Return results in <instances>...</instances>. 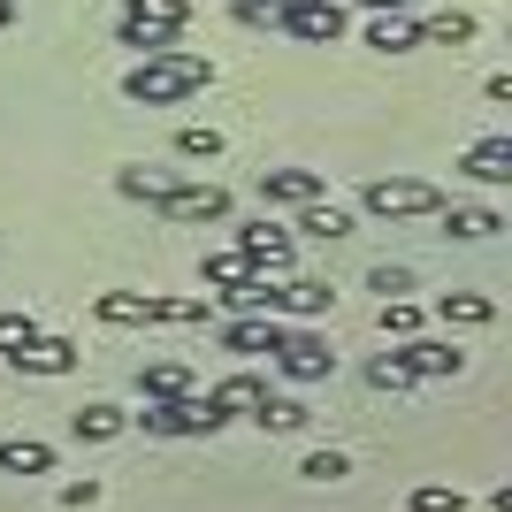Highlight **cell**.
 I'll list each match as a JSON object with an SVG mask.
<instances>
[{
  "label": "cell",
  "mask_w": 512,
  "mask_h": 512,
  "mask_svg": "<svg viewBox=\"0 0 512 512\" xmlns=\"http://www.w3.org/2000/svg\"><path fill=\"white\" fill-rule=\"evenodd\" d=\"M161 321H176V329H199V321H214V299H161Z\"/></svg>",
  "instance_id": "obj_33"
},
{
  "label": "cell",
  "mask_w": 512,
  "mask_h": 512,
  "mask_svg": "<svg viewBox=\"0 0 512 512\" xmlns=\"http://www.w3.org/2000/svg\"><path fill=\"white\" fill-rule=\"evenodd\" d=\"M199 276H207L214 291H237V283H253L260 268H253L245 253H237V245H230V253H207V260H199Z\"/></svg>",
  "instance_id": "obj_23"
},
{
  "label": "cell",
  "mask_w": 512,
  "mask_h": 512,
  "mask_svg": "<svg viewBox=\"0 0 512 512\" xmlns=\"http://www.w3.org/2000/svg\"><path fill=\"white\" fill-rule=\"evenodd\" d=\"M375 321H383V337H413V329H421V306H413V299H383Z\"/></svg>",
  "instance_id": "obj_31"
},
{
  "label": "cell",
  "mask_w": 512,
  "mask_h": 512,
  "mask_svg": "<svg viewBox=\"0 0 512 512\" xmlns=\"http://www.w3.org/2000/svg\"><path fill=\"white\" fill-rule=\"evenodd\" d=\"M337 306V291L321 276H291V283H276V314H299V321H314V314H329Z\"/></svg>",
  "instance_id": "obj_14"
},
{
  "label": "cell",
  "mask_w": 512,
  "mask_h": 512,
  "mask_svg": "<svg viewBox=\"0 0 512 512\" xmlns=\"http://www.w3.org/2000/svg\"><path fill=\"white\" fill-rule=\"evenodd\" d=\"M436 214H444V237H459V245H482V237L505 230L497 207H436Z\"/></svg>",
  "instance_id": "obj_19"
},
{
  "label": "cell",
  "mask_w": 512,
  "mask_h": 512,
  "mask_svg": "<svg viewBox=\"0 0 512 512\" xmlns=\"http://www.w3.org/2000/svg\"><path fill=\"white\" fill-rule=\"evenodd\" d=\"M31 337H39V321H31V314H0V360H8V352H23Z\"/></svg>",
  "instance_id": "obj_34"
},
{
  "label": "cell",
  "mask_w": 512,
  "mask_h": 512,
  "mask_svg": "<svg viewBox=\"0 0 512 512\" xmlns=\"http://www.w3.org/2000/svg\"><path fill=\"white\" fill-rule=\"evenodd\" d=\"M237 253L253 260L260 276H283V268H291V230H276V222H245V230H237Z\"/></svg>",
  "instance_id": "obj_10"
},
{
  "label": "cell",
  "mask_w": 512,
  "mask_h": 512,
  "mask_svg": "<svg viewBox=\"0 0 512 512\" xmlns=\"http://www.w3.org/2000/svg\"><path fill=\"white\" fill-rule=\"evenodd\" d=\"M138 390L146 398H184V390H199V375L184 360H153V367H138Z\"/></svg>",
  "instance_id": "obj_21"
},
{
  "label": "cell",
  "mask_w": 512,
  "mask_h": 512,
  "mask_svg": "<svg viewBox=\"0 0 512 512\" xmlns=\"http://www.w3.org/2000/svg\"><path fill=\"white\" fill-rule=\"evenodd\" d=\"M276 31L314 39V46H337L344 39V8L337 0H291V8H276Z\"/></svg>",
  "instance_id": "obj_6"
},
{
  "label": "cell",
  "mask_w": 512,
  "mask_h": 512,
  "mask_svg": "<svg viewBox=\"0 0 512 512\" xmlns=\"http://www.w3.org/2000/svg\"><path fill=\"white\" fill-rule=\"evenodd\" d=\"M54 467V444L39 436H0V474H46Z\"/></svg>",
  "instance_id": "obj_20"
},
{
  "label": "cell",
  "mask_w": 512,
  "mask_h": 512,
  "mask_svg": "<svg viewBox=\"0 0 512 512\" xmlns=\"http://www.w3.org/2000/svg\"><path fill=\"white\" fill-rule=\"evenodd\" d=\"M436 314H444V329H490V321H497V299H482V291H444V299H436Z\"/></svg>",
  "instance_id": "obj_17"
},
{
  "label": "cell",
  "mask_w": 512,
  "mask_h": 512,
  "mask_svg": "<svg viewBox=\"0 0 512 512\" xmlns=\"http://www.w3.org/2000/svg\"><path fill=\"white\" fill-rule=\"evenodd\" d=\"M459 176H474V184H512V138H474V146L459 153Z\"/></svg>",
  "instance_id": "obj_13"
},
{
  "label": "cell",
  "mask_w": 512,
  "mask_h": 512,
  "mask_svg": "<svg viewBox=\"0 0 512 512\" xmlns=\"http://www.w3.org/2000/svg\"><path fill=\"white\" fill-rule=\"evenodd\" d=\"M222 421H230V413L214 406V398H199V390H184V398H146V413H138L146 436H214Z\"/></svg>",
  "instance_id": "obj_4"
},
{
  "label": "cell",
  "mask_w": 512,
  "mask_h": 512,
  "mask_svg": "<svg viewBox=\"0 0 512 512\" xmlns=\"http://www.w3.org/2000/svg\"><path fill=\"white\" fill-rule=\"evenodd\" d=\"M192 23V8L184 0H123V16H115V31H123V46H138V54H161V46H176V31Z\"/></svg>",
  "instance_id": "obj_2"
},
{
  "label": "cell",
  "mask_w": 512,
  "mask_h": 512,
  "mask_svg": "<svg viewBox=\"0 0 512 512\" xmlns=\"http://www.w3.org/2000/svg\"><path fill=\"white\" fill-rule=\"evenodd\" d=\"M367 16H413V8H421V0H360Z\"/></svg>",
  "instance_id": "obj_37"
},
{
  "label": "cell",
  "mask_w": 512,
  "mask_h": 512,
  "mask_svg": "<svg viewBox=\"0 0 512 512\" xmlns=\"http://www.w3.org/2000/svg\"><path fill=\"white\" fill-rule=\"evenodd\" d=\"M8 23H16V0H0V31H8Z\"/></svg>",
  "instance_id": "obj_38"
},
{
  "label": "cell",
  "mask_w": 512,
  "mask_h": 512,
  "mask_svg": "<svg viewBox=\"0 0 512 512\" xmlns=\"http://www.w3.org/2000/svg\"><path fill=\"white\" fill-rule=\"evenodd\" d=\"M299 230L306 237H352V214L329 207V199H306V207H299Z\"/></svg>",
  "instance_id": "obj_27"
},
{
  "label": "cell",
  "mask_w": 512,
  "mask_h": 512,
  "mask_svg": "<svg viewBox=\"0 0 512 512\" xmlns=\"http://www.w3.org/2000/svg\"><path fill=\"white\" fill-rule=\"evenodd\" d=\"M406 360H413V375H467V352L451 337H406Z\"/></svg>",
  "instance_id": "obj_15"
},
{
  "label": "cell",
  "mask_w": 512,
  "mask_h": 512,
  "mask_svg": "<svg viewBox=\"0 0 512 512\" xmlns=\"http://www.w3.org/2000/svg\"><path fill=\"white\" fill-rule=\"evenodd\" d=\"M406 505H413V512H467V497H459V490H444V482H421V490H413Z\"/></svg>",
  "instance_id": "obj_32"
},
{
  "label": "cell",
  "mask_w": 512,
  "mask_h": 512,
  "mask_svg": "<svg viewBox=\"0 0 512 512\" xmlns=\"http://www.w3.org/2000/svg\"><path fill=\"white\" fill-rule=\"evenodd\" d=\"M62 505L69 512H92V505H100V482H92V474H85V482H62Z\"/></svg>",
  "instance_id": "obj_35"
},
{
  "label": "cell",
  "mask_w": 512,
  "mask_h": 512,
  "mask_svg": "<svg viewBox=\"0 0 512 512\" xmlns=\"http://www.w3.org/2000/svg\"><path fill=\"white\" fill-rule=\"evenodd\" d=\"M207 398H214L222 413H253L260 398H268V383H260V375H230V383H214Z\"/></svg>",
  "instance_id": "obj_25"
},
{
  "label": "cell",
  "mask_w": 512,
  "mask_h": 512,
  "mask_svg": "<svg viewBox=\"0 0 512 512\" xmlns=\"http://www.w3.org/2000/svg\"><path fill=\"white\" fill-rule=\"evenodd\" d=\"M253 421L268 428V436H299V428L314 421V406H306V398H276V390H268V398L253 406Z\"/></svg>",
  "instance_id": "obj_18"
},
{
  "label": "cell",
  "mask_w": 512,
  "mask_h": 512,
  "mask_svg": "<svg viewBox=\"0 0 512 512\" xmlns=\"http://www.w3.org/2000/svg\"><path fill=\"white\" fill-rule=\"evenodd\" d=\"M207 77H214L207 54L161 46V54H146V62H130L123 100H138V107H176V100H192V92H207Z\"/></svg>",
  "instance_id": "obj_1"
},
{
  "label": "cell",
  "mask_w": 512,
  "mask_h": 512,
  "mask_svg": "<svg viewBox=\"0 0 512 512\" xmlns=\"http://www.w3.org/2000/svg\"><path fill=\"white\" fill-rule=\"evenodd\" d=\"M123 428H130V413L107 406V398H92V406L69 413V436H77V444H107V436H123Z\"/></svg>",
  "instance_id": "obj_16"
},
{
  "label": "cell",
  "mask_w": 512,
  "mask_h": 512,
  "mask_svg": "<svg viewBox=\"0 0 512 512\" xmlns=\"http://www.w3.org/2000/svg\"><path fill=\"white\" fill-rule=\"evenodd\" d=\"M413 31H421V46H467L474 39V16H467V8H436V16L413 23Z\"/></svg>",
  "instance_id": "obj_22"
},
{
  "label": "cell",
  "mask_w": 512,
  "mask_h": 512,
  "mask_svg": "<svg viewBox=\"0 0 512 512\" xmlns=\"http://www.w3.org/2000/svg\"><path fill=\"white\" fill-rule=\"evenodd\" d=\"M8 367H16V375H69V367H77V344L69 337H31L23 344V352H8Z\"/></svg>",
  "instance_id": "obj_11"
},
{
  "label": "cell",
  "mask_w": 512,
  "mask_h": 512,
  "mask_svg": "<svg viewBox=\"0 0 512 512\" xmlns=\"http://www.w3.org/2000/svg\"><path fill=\"white\" fill-rule=\"evenodd\" d=\"M367 383L398 398V390H413L421 375H413V360H406V352H375V360H367Z\"/></svg>",
  "instance_id": "obj_24"
},
{
  "label": "cell",
  "mask_w": 512,
  "mask_h": 512,
  "mask_svg": "<svg viewBox=\"0 0 512 512\" xmlns=\"http://www.w3.org/2000/svg\"><path fill=\"white\" fill-rule=\"evenodd\" d=\"M268 360H276L291 383H329V375H337V352H329V337H314V329H283V344Z\"/></svg>",
  "instance_id": "obj_5"
},
{
  "label": "cell",
  "mask_w": 512,
  "mask_h": 512,
  "mask_svg": "<svg viewBox=\"0 0 512 512\" xmlns=\"http://www.w3.org/2000/svg\"><path fill=\"white\" fill-rule=\"evenodd\" d=\"M176 153H184V161H214V153H222V130L184 123V130H176Z\"/></svg>",
  "instance_id": "obj_29"
},
{
  "label": "cell",
  "mask_w": 512,
  "mask_h": 512,
  "mask_svg": "<svg viewBox=\"0 0 512 512\" xmlns=\"http://www.w3.org/2000/svg\"><path fill=\"white\" fill-rule=\"evenodd\" d=\"M367 283H375L383 299H406V291H413V276H406V268H375V276H367Z\"/></svg>",
  "instance_id": "obj_36"
},
{
  "label": "cell",
  "mask_w": 512,
  "mask_h": 512,
  "mask_svg": "<svg viewBox=\"0 0 512 512\" xmlns=\"http://www.w3.org/2000/svg\"><path fill=\"white\" fill-rule=\"evenodd\" d=\"M367 46H383V54H413L421 31H413V16H375V23H367Z\"/></svg>",
  "instance_id": "obj_26"
},
{
  "label": "cell",
  "mask_w": 512,
  "mask_h": 512,
  "mask_svg": "<svg viewBox=\"0 0 512 512\" xmlns=\"http://www.w3.org/2000/svg\"><path fill=\"white\" fill-rule=\"evenodd\" d=\"M260 199L268 207H306V199H329V176L321 169H260Z\"/></svg>",
  "instance_id": "obj_9"
},
{
  "label": "cell",
  "mask_w": 512,
  "mask_h": 512,
  "mask_svg": "<svg viewBox=\"0 0 512 512\" xmlns=\"http://www.w3.org/2000/svg\"><path fill=\"white\" fill-rule=\"evenodd\" d=\"M214 337H222V352L253 360V352H276V344H283V314H230Z\"/></svg>",
  "instance_id": "obj_8"
},
{
  "label": "cell",
  "mask_w": 512,
  "mask_h": 512,
  "mask_svg": "<svg viewBox=\"0 0 512 512\" xmlns=\"http://www.w3.org/2000/svg\"><path fill=\"white\" fill-rule=\"evenodd\" d=\"M92 314H100L107 329H146V321H161V299H153V291H100Z\"/></svg>",
  "instance_id": "obj_12"
},
{
  "label": "cell",
  "mask_w": 512,
  "mask_h": 512,
  "mask_svg": "<svg viewBox=\"0 0 512 512\" xmlns=\"http://www.w3.org/2000/svg\"><path fill=\"white\" fill-rule=\"evenodd\" d=\"M169 184H176L169 169H115V192H123V199H161Z\"/></svg>",
  "instance_id": "obj_28"
},
{
  "label": "cell",
  "mask_w": 512,
  "mask_h": 512,
  "mask_svg": "<svg viewBox=\"0 0 512 512\" xmlns=\"http://www.w3.org/2000/svg\"><path fill=\"white\" fill-rule=\"evenodd\" d=\"M299 474H306V482H344V474H352V459H344V451H306Z\"/></svg>",
  "instance_id": "obj_30"
},
{
  "label": "cell",
  "mask_w": 512,
  "mask_h": 512,
  "mask_svg": "<svg viewBox=\"0 0 512 512\" xmlns=\"http://www.w3.org/2000/svg\"><path fill=\"white\" fill-rule=\"evenodd\" d=\"M360 207L375 214V222H421V214L444 207V192H436L428 176H375L360 192Z\"/></svg>",
  "instance_id": "obj_3"
},
{
  "label": "cell",
  "mask_w": 512,
  "mask_h": 512,
  "mask_svg": "<svg viewBox=\"0 0 512 512\" xmlns=\"http://www.w3.org/2000/svg\"><path fill=\"white\" fill-rule=\"evenodd\" d=\"M153 207L169 214V222H222V214H230V192H222V184H169Z\"/></svg>",
  "instance_id": "obj_7"
}]
</instances>
